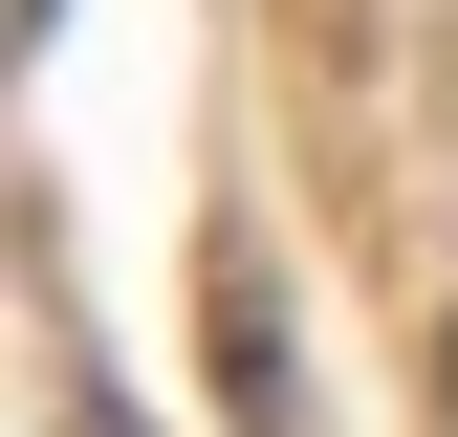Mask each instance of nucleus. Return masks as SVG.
<instances>
[{"mask_svg":"<svg viewBox=\"0 0 458 437\" xmlns=\"http://www.w3.org/2000/svg\"><path fill=\"white\" fill-rule=\"evenodd\" d=\"M437 437H458V328H437Z\"/></svg>","mask_w":458,"mask_h":437,"instance_id":"obj_1","label":"nucleus"},{"mask_svg":"<svg viewBox=\"0 0 458 437\" xmlns=\"http://www.w3.org/2000/svg\"><path fill=\"white\" fill-rule=\"evenodd\" d=\"M22 22H66V0H22Z\"/></svg>","mask_w":458,"mask_h":437,"instance_id":"obj_2","label":"nucleus"},{"mask_svg":"<svg viewBox=\"0 0 458 437\" xmlns=\"http://www.w3.org/2000/svg\"><path fill=\"white\" fill-rule=\"evenodd\" d=\"M88 437H131V416H88Z\"/></svg>","mask_w":458,"mask_h":437,"instance_id":"obj_3","label":"nucleus"}]
</instances>
